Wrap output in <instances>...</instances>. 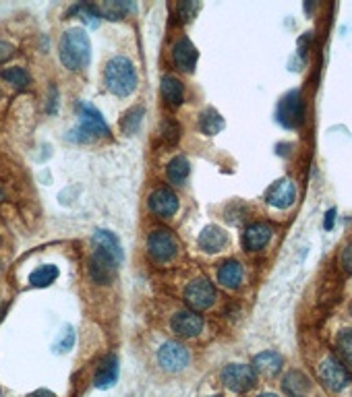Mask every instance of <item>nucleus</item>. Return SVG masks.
<instances>
[{
    "label": "nucleus",
    "instance_id": "obj_1",
    "mask_svg": "<svg viewBox=\"0 0 352 397\" xmlns=\"http://www.w3.org/2000/svg\"><path fill=\"white\" fill-rule=\"evenodd\" d=\"M104 83L108 91L114 95L119 97L131 95L137 87V71L133 62L125 56H114L112 60H108L104 69Z\"/></svg>",
    "mask_w": 352,
    "mask_h": 397
},
{
    "label": "nucleus",
    "instance_id": "obj_2",
    "mask_svg": "<svg viewBox=\"0 0 352 397\" xmlns=\"http://www.w3.org/2000/svg\"><path fill=\"white\" fill-rule=\"evenodd\" d=\"M58 54H60V62L69 71H83L91 58V46H89L87 34L79 27L69 29L60 40Z\"/></svg>",
    "mask_w": 352,
    "mask_h": 397
},
{
    "label": "nucleus",
    "instance_id": "obj_3",
    "mask_svg": "<svg viewBox=\"0 0 352 397\" xmlns=\"http://www.w3.org/2000/svg\"><path fill=\"white\" fill-rule=\"evenodd\" d=\"M77 112H79V126L71 130V135H69L71 141L87 143V141H95L99 137H108L110 135V128H108V124L102 118L97 108L79 101L77 104Z\"/></svg>",
    "mask_w": 352,
    "mask_h": 397
},
{
    "label": "nucleus",
    "instance_id": "obj_4",
    "mask_svg": "<svg viewBox=\"0 0 352 397\" xmlns=\"http://www.w3.org/2000/svg\"><path fill=\"white\" fill-rule=\"evenodd\" d=\"M317 374H319L321 385L329 389L331 393H340L352 383V372L336 356H325L321 364L317 366Z\"/></svg>",
    "mask_w": 352,
    "mask_h": 397
},
{
    "label": "nucleus",
    "instance_id": "obj_5",
    "mask_svg": "<svg viewBox=\"0 0 352 397\" xmlns=\"http://www.w3.org/2000/svg\"><path fill=\"white\" fill-rule=\"evenodd\" d=\"M178 240L176 236L166 230V228H156L150 236H148V252L150 256L158 263V265H164V263H170L176 254H178Z\"/></svg>",
    "mask_w": 352,
    "mask_h": 397
},
{
    "label": "nucleus",
    "instance_id": "obj_6",
    "mask_svg": "<svg viewBox=\"0 0 352 397\" xmlns=\"http://www.w3.org/2000/svg\"><path fill=\"white\" fill-rule=\"evenodd\" d=\"M276 120L284 126V128H298L305 122V101L298 89L288 91L276 108Z\"/></svg>",
    "mask_w": 352,
    "mask_h": 397
},
{
    "label": "nucleus",
    "instance_id": "obj_7",
    "mask_svg": "<svg viewBox=\"0 0 352 397\" xmlns=\"http://www.w3.org/2000/svg\"><path fill=\"white\" fill-rule=\"evenodd\" d=\"M222 383L234 393H247L257 383V372L251 364L232 362L222 370Z\"/></svg>",
    "mask_w": 352,
    "mask_h": 397
},
{
    "label": "nucleus",
    "instance_id": "obj_8",
    "mask_svg": "<svg viewBox=\"0 0 352 397\" xmlns=\"http://www.w3.org/2000/svg\"><path fill=\"white\" fill-rule=\"evenodd\" d=\"M185 300L191 306V311H197V313L199 311H209L215 304V300H218L215 286L209 280H205V278H197V280L187 284Z\"/></svg>",
    "mask_w": 352,
    "mask_h": 397
},
{
    "label": "nucleus",
    "instance_id": "obj_9",
    "mask_svg": "<svg viewBox=\"0 0 352 397\" xmlns=\"http://www.w3.org/2000/svg\"><path fill=\"white\" fill-rule=\"evenodd\" d=\"M191 362L189 350L178 341H166L158 350V364L166 372H183Z\"/></svg>",
    "mask_w": 352,
    "mask_h": 397
},
{
    "label": "nucleus",
    "instance_id": "obj_10",
    "mask_svg": "<svg viewBox=\"0 0 352 397\" xmlns=\"http://www.w3.org/2000/svg\"><path fill=\"white\" fill-rule=\"evenodd\" d=\"M205 327V321L203 317L197 313V311H191V309H183V311H176L170 319V331L176 335V337H183V339H193L197 337Z\"/></svg>",
    "mask_w": 352,
    "mask_h": 397
},
{
    "label": "nucleus",
    "instance_id": "obj_11",
    "mask_svg": "<svg viewBox=\"0 0 352 397\" xmlns=\"http://www.w3.org/2000/svg\"><path fill=\"white\" fill-rule=\"evenodd\" d=\"M93 254L110 261L112 265H116V267H121V263L125 258V252H123L119 238L108 230H97L93 234Z\"/></svg>",
    "mask_w": 352,
    "mask_h": 397
},
{
    "label": "nucleus",
    "instance_id": "obj_12",
    "mask_svg": "<svg viewBox=\"0 0 352 397\" xmlns=\"http://www.w3.org/2000/svg\"><path fill=\"white\" fill-rule=\"evenodd\" d=\"M150 211L158 217H172L178 211V197L172 189L160 187L148 199Z\"/></svg>",
    "mask_w": 352,
    "mask_h": 397
},
{
    "label": "nucleus",
    "instance_id": "obj_13",
    "mask_svg": "<svg viewBox=\"0 0 352 397\" xmlns=\"http://www.w3.org/2000/svg\"><path fill=\"white\" fill-rule=\"evenodd\" d=\"M266 199L276 209H288L296 201V187L290 178H282V180H278L276 184L270 187Z\"/></svg>",
    "mask_w": 352,
    "mask_h": 397
},
{
    "label": "nucleus",
    "instance_id": "obj_14",
    "mask_svg": "<svg viewBox=\"0 0 352 397\" xmlns=\"http://www.w3.org/2000/svg\"><path fill=\"white\" fill-rule=\"evenodd\" d=\"M197 56H199V52H197L195 44H193L189 38H180V40L174 44V48H172V62H174V67H176L178 71H183V73L195 71Z\"/></svg>",
    "mask_w": 352,
    "mask_h": 397
},
{
    "label": "nucleus",
    "instance_id": "obj_15",
    "mask_svg": "<svg viewBox=\"0 0 352 397\" xmlns=\"http://www.w3.org/2000/svg\"><path fill=\"white\" fill-rule=\"evenodd\" d=\"M272 236H274V228H272L270 224H266V221H255V224H251V226L245 230V234H243V244H245V248H247L249 252H257V250H261V248L268 246V242L272 240Z\"/></svg>",
    "mask_w": 352,
    "mask_h": 397
},
{
    "label": "nucleus",
    "instance_id": "obj_16",
    "mask_svg": "<svg viewBox=\"0 0 352 397\" xmlns=\"http://www.w3.org/2000/svg\"><path fill=\"white\" fill-rule=\"evenodd\" d=\"M243 278H245V272H243V265L234 258H228L224 261L220 267H218V284L226 290H237L241 288L243 284Z\"/></svg>",
    "mask_w": 352,
    "mask_h": 397
},
{
    "label": "nucleus",
    "instance_id": "obj_17",
    "mask_svg": "<svg viewBox=\"0 0 352 397\" xmlns=\"http://www.w3.org/2000/svg\"><path fill=\"white\" fill-rule=\"evenodd\" d=\"M199 248L205 250V252H220L228 246V236L222 228L218 226H207L203 228V232L199 234V240H197Z\"/></svg>",
    "mask_w": 352,
    "mask_h": 397
},
{
    "label": "nucleus",
    "instance_id": "obj_18",
    "mask_svg": "<svg viewBox=\"0 0 352 397\" xmlns=\"http://www.w3.org/2000/svg\"><path fill=\"white\" fill-rule=\"evenodd\" d=\"M116 378H119V360L116 356H106L95 370L93 385L97 389H108L116 383Z\"/></svg>",
    "mask_w": 352,
    "mask_h": 397
},
{
    "label": "nucleus",
    "instance_id": "obj_19",
    "mask_svg": "<svg viewBox=\"0 0 352 397\" xmlns=\"http://www.w3.org/2000/svg\"><path fill=\"white\" fill-rule=\"evenodd\" d=\"M282 391L288 397H307L311 391V381L307 378L305 372L301 370H290L286 372V376L282 378Z\"/></svg>",
    "mask_w": 352,
    "mask_h": 397
},
{
    "label": "nucleus",
    "instance_id": "obj_20",
    "mask_svg": "<svg viewBox=\"0 0 352 397\" xmlns=\"http://www.w3.org/2000/svg\"><path fill=\"white\" fill-rule=\"evenodd\" d=\"M160 93L164 97V101L170 108H178L185 101V85L180 79H176L174 75H164L162 77V85H160Z\"/></svg>",
    "mask_w": 352,
    "mask_h": 397
},
{
    "label": "nucleus",
    "instance_id": "obj_21",
    "mask_svg": "<svg viewBox=\"0 0 352 397\" xmlns=\"http://www.w3.org/2000/svg\"><path fill=\"white\" fill-rule=\"evenodd\" d=\"M253 368H255L257 374L274 378L280 372V368H282V356L278 352H272V350L261 352V354H257L253 358Z\"/></svg>",
    "mask_w": 352,
    "mask_h": 397
},
{
    "label": "nucleus",
    "instance_id": "obj_22",
    "mask_svg": "<svg viewBox=\"0 0 352 397\" xmlns=\"http://www.w3.org/2000/svg\"><path fill=\"white\" fill-rule=\"evenodd\" d=\"M116 269H119V267L112 265L110 261H106V258H102L97 254H91V258H89V276H91V280L95 284H99V286L110 284L114 274H116Z\"/></svg>",
    "mask_w": 352,
    "mask_h": 397
},
{
    "label": "nucleus",
    "instance_id": "obj_23",
    "mask_svg": "<svg viewBox=\"0 0 352 397\" xmlns=\"http://www.w3.org/2000/svg\"><path fill=\"white\" fill-rule=\"evenodd\" d=\"M191 174V166H189V160L185 156H176L170 160L168 168H166V176L172 184H183Z\"/></svg>",
    "mask_w": 352,
    "mask_h": 397
},
{
    "label": "nucleus",
    "instance_id": "obj_24",
    "mask_svg": "<svg viewBox=\"0 0 352 397\" xmlns=\"http://www.w3.org/2000/svg\"><path fill=\"white\" fill-rule=\"evenodd\" d=\"M60 276L58 267L56 265H42V267H38L32 276H30V284L34 288H48L50 284L56 282V278Z\"/></svg>",
    "mask_w": 352,
    "mask_h": 397
},
{
    "label": "nucleus",
    "instance_id": "obj_25",
    "mask_svg": "<svg viewBox=\"0 0 352 397\" xmlns=\"http://www.w3.org/2000/svg\"><path fill=\"white\" fill-rule=\"evenodd\" d=\"M224 118L213 110V108H207L203 114H201V118H199V128H201V132H205V135H209V137H213V135H218V132L224 128Z\"/></svg>",
    "mask_w": 352,
    "mask_h": 397
},
{
    "label": "nucleus",
    "instance_id": "obj_26",
    "mask_svg": "<svg viewBox=\"0 0 352 397\" xmlns=\"http://www.w3.org/2000/svg\"><path fill=\"white\" fill-rule=\"evenodd\" d=\"M336 352L344 364L352 366V329H342L336 335Z\"/></svg>",
    "mask_w": 352,
    "mask_h": 397
},
{
    "label": "nucleus",
    "instance_id": "obj_27",
    "mask_svg": "<svg viewBox=\"0 0 352 397\" xmlns=\"http://www.w3.org/2000/svg\"><path fill=\"white\" fill-rule=\"evenodd\" d=\"M143 114H145V110L141 106L131 108L125 114V118L121 120V128H123L125 135H135V132L139 130V126H141V122H143Z\"/></svg>",
    "mask_w": 352,
    "mask_h": 397
},
{
    "label": "nucleus",
    "instance_id": "obj_28",
    "mask_svg": "<svg viewBox=\"0 0 352 397\" xmlns=\"http://www.w3.org/2000/svg\"><path fill=\"white\" fill-rule=\"evenodd\" d=\"M0 77H3L7 83H11L13 87H17V89H25L30 85V75L23 67H9V69H5L3 73H0Z\"/></svg>",
    "mask_w": 352,
    "mask_h": 397
},
{
    "label": "nucleus",
    "instance_id": "obj_29",
    "mask_svg": "<svg viewBox=\"0 0 352 397\" xmlns=\"http://www.w3.org/2000/svg\"><path fill=\"white\" fill-rule=\"evenodd\" d=\"M338 265L344 274H352V242L346 244L342 250H340V256H338Z\"/></svg>",
    "mask_w": 352,
    "mask_h": 397
},
{
    "label": "nucleus",
    "instance_id": "obj_30",
    "mask_svg": "<svg viewBox=\"0 0 352 397\" xmlns=\"http://www.w3.org/2000/svg\"><path fill=\"white\" fill-rule=\"evenodd\" d=\"M178 135H180V126H178L176 122H172V120H166V122L162 124V137H164L168 143H174V141H178Z\"/></svg>",
    "mask_w": 352,
    "mask_h": 397
},
{
    "label": "nucleus",
    "instance_id": "obj_31",
    "mask_svg": "<svg viewBox=\"0 0 352 397\" xmlns=\"http://www.w3.org/2000/svg\"><path fill=\"white\" fill-rule=\"evenodd\" d=\"M197 9H199L197 3H195V5H193V3H178V5H176V13H178L180 21H191Z\"/></svg>",
    "mask_w": 352,
    "mask_h": 397
},
{
    "label": "nucleus",
    "instance_id": "obj_32",
    "mask_svg": "<svg viewBox=\"0 0 352 397\" xmlns=\"http://www.w3.org/2000/svg\"><path fill=\"white\" fill-rule=\"evenodd\" d=\"M73 341H75V333H73L71 327H67V329H64V337L58 339V344H56V352H67V350H71V348H73Z\"/></svg>",
    "mask_w": 352,
    "mask_h": 397
},
{
    "label": "nucleus",
    "instance_id": "obj_33",
    "mask_svg": "<svg viewBox=\"0 0 352 397\" xmlns=\"http://www.w3.org/2000/svg\"><path fill=\"white\" fill-rule=\"evenodd\" d=\"M13 46L9 44V42H5V40H0V64H3V62H7L11 56H13Z\"/></svg>",
    "mask_w": 352,
    "mask_h": 397
},
{
    "label": "nucleus",
    "instance_id": "obj_34",
    "mask_svg": "<svg viewBox=\"0 0 352 397\" xmlns=\"http://www.w3.org/2000/svg\"><path fill=\"white\" fill-rule=\"evenodd\" d=\"M333 221H336V209L331 207V209L325 213V217H323V228H325V230H331V228H333Z\"/></svg>",
    "mask_w": 352,
    "mask_h": 397
},
{
    "label": "nucleus",
    "instance_id": "obj_35",
    "mask_svg": "<svg viewBox=\"0 0 352 397\" xmlns=\"http://www.w3.org/2000/svg\"><path fill=\"white\" fill-rule=\"evenodd\" d=\"M27 397H56V395L52 391H48V389H38V391L30 393Z\"/></svg>",
    "mask_w": 352,
    "mask_h": 397
},
{
    "label": "nucleus",
    "instance_id": "obj_36",
    "mask_svg": "<svg viewBox=\"0 0 352 397\" xmlns=\"http://www.w3.org/2000/svg\"><path fill=\"white\" fill-rule=\"evenodd\" d=\"M54 104H56V89L52 87V89H50V108H48V112H52V114L56 112Z\"/></svg>",
    "mask_w": 352,
    "mask_h": 397
},
{
    "label": "nucleus",
    "instance_id": "obj_37",
    "mask_svg": "<svg viewBox=\"0 0 352 397\" xmlns=\"http://www.w3.org/2000/svg\"><path fill=\"white\" fill-rule=\"evenodd\" d=\"M257 397H280V395H276V393H261V395H257Z\"/></svg>",
    "mask_w": 352,
    "mask_h": 397
},
{
    "label": "nucleus",
    "instance_id": "obj_38",
    "mask_svg": "<svg viewBox=\"0 0 352 397\" xmlns=\"http://www.w3.org/2000/svg\"><path fill=\"white\" fill-rule=\"evenodd\" d=\"M3 197H5V195H3V193H0V201H3Z\"/></svg>",
    "mask_w": 352,
    "mask_h": 397
},
{
    "label": "nucleus",
    "instance_id": "obj_39",
    "mask_svg": "<svg viewBox=\"0 0 352 397\" xmlns=\"http://www.w3.org/2000/svg\"><path fill=\"white\" fill-rule=\"evenodd\" d=\"M209 397H222V395H209Z\"/></svg>",
    "mask_w": 352,
    "mask_h": 397
},
{
    "label": "nucleus",
    "instance_id": "obj_40",
    "mask_svg": "<svg viewBox=\"0 0 352 397\" xmlns=\"http://www.w3.org/2000/svg\"><path fill=\"white\" fill-rule=\"evenodd\" d=\"M350 315H352V306H350Z\"/></svg>",
    "mask_w": 352,
    "mask_h": 397
},
{
    "label": "nucleus",
    "instance_id": "obj_41",
    "mask_svg": "<svg viewBox=\"0 0 352 397\" xmlns=\"http://www.w3.org/2000/svg\"><path fill=\"white\" fill-rule=\"evenodd\" d=\"M0 397H3V393H0Z\"/></svg>",
    "mask_w": 352,
    "mask_h": 397
},
{
    "label": "nucleus",
    "instance_id": "obj_42",
    "mask_svg": "<svg viewBox=\"0 0 352 397\" xmlns=\"http://www.w3.org/2000/svg\"><path fill=\"white\" fill-rule=\"evenodd\" d=\"M0 97H3V93H0Z\"/></svg>",
    "mask_w": 352,
    "mask_h": 397
}]
</instances>
